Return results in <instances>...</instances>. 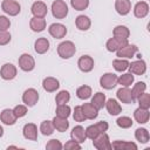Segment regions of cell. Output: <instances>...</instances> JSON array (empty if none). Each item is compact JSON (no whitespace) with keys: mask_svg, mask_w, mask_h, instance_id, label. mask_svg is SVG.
Wrapping results in <instances>:
<instances>
[{"mask_svg":"<svg viewBox=\"0 0 150 150\" xmlns=\"http://www.w3.org/2000/svg\"><path fill=\"white\" fill-rule=\"evenodd\" d=\"M69 100H70V94L68 90H61L59 94H56L55 97L56 104H66L69 102Z\"/></svg>","mask_w":150,"mask_h":150,"instance_id":"cell-40","label":"cell"},{"mask_svg":"<svg viewBox=\"0 0 150 150\" xmlns=\"http://www.w3.org/2000/svg\"><path fill=\"white\" fill-rule=\"evenodd\" d=\"M93 145L97 150H107V149L109 150V149H111V143H110L109 136L105 132H102L96 138H94L93 139Z\"/></svg>","mask_w":150,"mask_h":150,"instance_id":"cell-8","label":"cell"},{"mask_svg":"<svg viewBox=\"0 0 150 150\" xmlns=\"http://www.w3.org/2000/svg\"><path fill=\"white\" fill-rule=\"evenodd\" d=\"M73 118L76 121V122H83L86 118L84 114H83V110H82V107L81 105H77L74 108V112H73Z\"/></svg>","mask_w":150,"mask_h":150,"instance_id":"cell-44","label":"cell"},{"mask_svg":"<svg viewBox=\"0 0 150 150\" xmlns=\"http://www.w3.org/2000/svg\"><path fill=\"white\" fill-rule=\"evenodd\" d=\"M111 149H116V150H137L138 146L134 143V142H127V141H115L111 143Z\"/></svg>","mask_w":150,"mask_h":150,"instance_id":"cell-27","label":"cell"},{"mask_svg":"<svg viewBox=\"0 0 150 150\" xmlns=\"http://www.w3.org/2000/svg\"><path fill=\"white\" fill-rule=\"evenodd\" d=\"M127 43H129L127 39H118V38H115L114 36V38H110L107 41L105 47H107V49L109 52H117L118 49H121L122 47H124Z\"/></svg>","mask_w":150,"mask_h":150,"instance_id":"cell-13","label":"cell"},{"mask_svg":"<svg viewBox=\"0 0 150 150\" xmlns=\"http://www.w3.org/2000/svg\"><path fill=\"white\" fill-rule=\"evenodd\" d=\"M29 27L33 32H42L46 28V19L33 16L29 21Z\"/></svg>","mask_w":150,"mask_h":150,"instance_id":"cell-25","label":"cell"},{"mask_svg":"<svg viewBox=\"0 0 150 150\" xmlns=\"http://www.w3.org/2000/svg\"><path fill=\"white\" fill-rule=\"evenodd\" d=\"M16 73L18 69L13 63H5L0 69V76L6 81L13 80L16 76Z\"/></svg>","mask_w":150,"mask_h":150,"instance_id":"cell-10","label":"cell"},{"mask_svg":"<svg viewBox=\"0 0 150 150\" xmlns=\"http://www.w3.org/2000/svg\"><path fill=\"white\" fill-rule=\"evenodd\" d=\"M135 138L141 142V143H148L149 139H150V135H149V131L145 129V128H138L136 129L135 131Z\"/></svg>","mask_w":150,"mask_h":150,"instance_id":"cell-33","label":"cell"},{"mask_svg":"<svg viewBox=\"0 0 150 150\" xmlns=\"http://www.w3.org/2000/svg\"><path fill=\"white\" fill-rule=\"evenodd\" d=\"M116 96H117L118 101H121L122 103L130 104V103H134V101H135L132 97V94H131V89H129V87L120 88L116 93Z\"/></svg>","mask_w":150,"mask_h":150,"instance_id":"cell-14","label":"cell"},{"mask_svg":"<svg viewBox=\"0 0 150 150\" xmlns=\"http://www.w3.org/2000/svg\"><path fill=\"white\" fill-rule=\"evenodd\" d=\"M2 135H4V128L0 125V137H2Z\"/></svg>","mask_w":150,"mask_h":150,"instance_id":"cell-50","label":"cell"},{"mask_svg":"<svg viewBox=\"0 0 150 150\" xmlns=\"http://www.w3.org/2000/svg\"><path fill=\"white\" fill-rule=\"evenodd\" d=\"M128 69L130 70L131 74H135V75H143V74L146 71V63H145L143 60H137V61H134V62L129 63Z\"/></svg>","mask_w":150,"mask_h":150,"instance_id":"cell-17","label":"cell"},{"mask_svg":"<svg viewBox=\"0 0 150 150\" xmlns=\"http://www.w3.org/2000/svg\"><path fill=\"white\" fill-rule=\"evenodd\" d=\"M149 116H150L149 109H144V108H141V107H138V108L135 110V112H134V118H135V121L138 122L139 124L146 123V122L149 121Z\"/></svg>","mask_w":150,"mask_h":150,"instance_id":"cell-24","label":"cell"},{"mask_svg":"<svg viewBox=\"0 0 150 150\" xmlns=\"http://www.w3.org/2000/svg\"><path fill=\"white\" fill-rule=\"evenodd\" d=\"M71 139L79 142V143H83L87 139V135H86V129L82 125H76L73 128L71 132H70Z\"/></svg>","mask_w":150,"mask_h":150,"instance_id":"cell-22","label":"cell"},{"mask_svg":"<svg viewBox=\"0 0 150 150\" xmlns=\"http://www.w3.org/2000/svg\"><path fill=\"white\" fill-rule=\"evenodd\" d=\"M39 101V93L34 88H28L22 94V102L27 107H34Z\"/></svg>","mask_w":150,"mask_h":150,"instance_id":"cell-6","label":"cell"},{"mask_svg":"<svg viewBox=\"0 0 150 150\" xmlns=\"http://www.w3.org/2000/svg\"><path fill=\"white\" fill-rule=\"evenodd\" d=\"M112 34H114L115 38H118V39H127V40H128V38H129V35H130V30H129V28H128L127 26L120 25V26H116V27L114 28Z\"/></svg>","mask_w":150,"mask_h":150,"instance_id":"cell-31","label":"cell"},{"mask_svg":"<svg viewBox=\"0 0 150 150\" xmlns=\"http://www.w3.org/2000/svg\"><path fill=\"white\" fill-rule=\"evenodd\" d=\"M108 128H109V125H108V123L104 122V121H100V122H97V123H95V124H91V125H89V127L86 129L87 138L94 139V138H96L100 134L105 132V131L108 130Z\"/></svg>","mask_w":150,"mask_h":150,"instance_id":"cell-1","label":"cell"},{"mask_svg":"<svg viewBox=\"0 0 150 150\" xmlns=\"http://www.w3.org/2000/svg\"><path fill=\"white\" fill-rule=\"evenodd\" d=\"M49 34L55 39H62L67 34V27L62 23H52L48 28Z\"/></svg>","mask_w":150,"mask_h":150,"instance_id":"cell-12","label":"cell"},{"mask_svg":"<svg viewBox=\"0 0 150 150\" xmlns=\"http://www.w3.org/2000/svg\"><path fill=\"white\" fill-rule=\"evenodd\" d=\"M77 66H79V69L83 73H89L94 69V66H95V62H94V59L89 55H82L79 61H77Z\"/></svg>","mask_w":150,"mask_h":150,"instance_id":"cell-9","label":"cell"},{"mask_svg":"<svg viewBox=\"0 0 150 150\" xmlns=\"http://www.w3.org/2000/svg\"><path fill=\"white\" fill-rule=\"evenodd\" d=\"M137 100H138V104H139L141 108H144V109H149L150 108V95L146 91L141 94L137 97Z\"/></svg>","mask_w":150,"mask_h":150,"instance_id":"cell-41","label":"cell"},{"mask_svg":"<svg viewBox=\"0 0 150 150\" xmlns=\"http://www.w3.org/2000/svg\"><path fill=\"white\" fill-rule=\"evenodd\" d=\"M1 8L6 14H8L11 16L18 15L21 11L20 4L15 0H4L2 4H1Z\"/></svg>","mask_w":150,"mask_h":150,"instance_id":"cell-4","label":"cell"},{"mask_svg":"<svg viewBox=\"0 0 150 150\" xmlns=\"http://www.w3.org/2000/svg\"><path fill=\"white\" fill-rule=\"evenodd\" d=\"M112 67L115 68L116 71H124L129 67V61L125 59H116L112 61Z\"/></svg>","mask_w":150,"mask_h":150,"instance_id":"cell-38","label":"cell"},{"mask_svg":"<svg viewBox=\"0 0 150 150\" xmlns=\"http://www.w3.org/2000/svg\"><path fill=\"white\" fill-rule=\"evenodd\" d=\"M13 111H14V114H15V116L18 117V118H20V117H23V116H26V114H27V105L25 104H18V105H15L14 108H13Z\"/></svg>","mask_w":150,"mask_h":150,"instance_id":"cell-45","label":"cell"},{"mask_svg":"<svg viewBox=\"0 0 150 150\" xmlns=\"http://www.w3.org/2000/svg\"><path fill=\"white\" fill-rule=\"evenodd\" d=\"M52 13L56 19H64L68 15V6L63 0H55L52 4Z\"/></svg>","mask_w":150,"mask_h":150,"instance_id":"cell-3","label":"cell"},{"mask_svg":"<svg viewBox=\"0 0 150 150\" xmlns=\"http://www.w3.org/2000/svg\"><path fill=\"white\" fill-rule=\"evenodd\" d=\"M70 5L75 11H84L89 6V0H70Z\"/></svg>","mask_w":150,"mask_h":150,"instance_id":"cell-42","label":"cell"},{"mask_svg":"<svg viewBox=\"0 0 150 150\" xmlns=\"http://www.w3.org/2000/svg\"><path fill=\"white\" fill-rule=\"evenodd\" d=\"M30 12L36 18H45L48 12V8L43 1H35L30 7Z\"/></svg>","mask_w":150,"mask_h":150,"instance_id":"cell-15","label":"cell"},{"mask_svg":"<svg viewBox=\"0 0 150 150\" xmlns=\"http://www.w3.org/2000/svg\"><path fill=\"white\" fill-rule=\"evenodd\" d=\"M63 148H64V149H67V150H74V149H81V144H80L79 142H76V141H74V139H70V141H68V142H66V144L63 145Z\"/></svg>","mask_w":150,"mask_h":150,"instance_id":"cell-49","label":"cell"},{"mask_svg":"<svg viewBox=\"0 0 150 150\" xmlns=\"http://www.w3.org/2000/svg\"><path fill=\"white\" fill-rule=\"evenodd\" d=\"M34 49L38 54H45L49 49V41L47 38H39L35 40L34 43Z\"/></svg>","mask_w":150,"mask_h":150,"instance_id":"cell-28","label":"cell"},{"mask_svg":"<svg viewBox=\"0 0 150 150\" xmlns=\"http://www.w3.org/2000/svg\"><path fill=\"white\" fill-rule=\"evenodd\" d=\"M81 107H82L83 114H84V116H86L87 120H94V118L97 117V115H98V109L95 108L90 102H89V103H83Z\"/></svg>","mask_w":150,"mask_h":150,"instance_id":"cell-26","label":"cell"},{"mask_svg":"<svg viewBox=\"0 0 150 150\" xmlns=\"http://www.w3.org/2000/svg\"><path fill=\"white\" fill-rule=\"evenodd\" d=\"M104 107L107 108L108 112H109L110 115H112V116H116V115H118L120 112H122V107H121V104L118 103V101L115 100V98H109L108 101H105Z\"/></svg>","mask_w":150,"mask_h":150,"instance_id":"cell-21","label":"cell"},{"mask_svg":"<svg viewBox=\"0 0 150 150\" xmlns=\"http://www.w3.org/2000/svg\"><path fill=\"white\" fill-rule=\"evenodd\" d=\"M117 75L114 73H105L100 79V86L104 89H112L117 86Z\"/></svg>","mask_w":150,"mask_h":150,"instance_id":"cell-5","label":"cell"},{"mask_svg":"<svg viewBox=\"0 0 150 150\" xmlns=\"http://www.w3.org/2000/svg\"><path fill=\"white\" fill-rule=\"evenodd\" d=\"M54 130H55V128H54L52 121H48V120L47 121H42V123L40 125V131H41L42 135L49 136V135H52L54 132Z\"/></svg>","mask_w":150,"mask_h":150,"instance_id":"cell-36","label":"cell"},{"mask_svg":"<svg viewBox=\"0 0 150 150\" xmlns=\"http://www.w3.org/2000/svg\"><path fill=\"white\" fill-rule=\"evenodd\" d=\"M76 96L80 98V100H87L91 96V88L87 84H83L81 87L77 88L76 90Z\"/></svg>","mask_w":150,"mask_h":150,"instance_id":"cell-35","label":"cell"},{"mask_svg":"<svg viewBox=\"0 0 150 150\" xmlns=\"http://www.w3.org/2000/svg\"><path fill=\"white\" fill-rule=\"evenodd\" d=\"M105 95L103 94V93H101V91H98V93H96L94 96H93V98H91V104L95 107V108H97L98 110L100 109H102L103 107H104V104H105Z\"/></svg>","mask_w":150,"mask_h":150,"instance_id":"cell-32","label":"cell"},{"mask_svg":"<svg viewBox=\"0 0 150 150\" xmlns=\"http://www.w3.org/2000/svg\"><path fill=\"white\" fill-rule=\"evenodd\" d=\"M23 137L28 141H36L38 139V127L34 123H27L25 124L22 129Z\"/></svg>","mask_w":150,"mask_h":150,"instance_id":"cell-16","label":"cell"},{"mask_svg":"<svg viewBox=\"0 0 150 150\" xmlns=\"http://www.w3.org/2000/svg\"><path fill=\"white\" fill-rule=\"evenodd\" d=\"M19 67L23 71H32L35 68V60L30 54L23 53L19 57Z\"/></svg>","mask_w":150,"mask_h":150,"instance_id":"cell-7","label":"cell"},{"mask_svg":"<svg viewBox=\"0 0 150 150\" xmlns=\"http://www.w3.org/2000/svg\"><path fill=\"white\" fill-rule=\"evenodd\" d=\"M75 25L80 30H88L91 26V21L87 15H79L75 19Z\"/></svg>","mask_w":150,"mask_h":150,"instance_id":"cell-29","label":"cell"},{"mask_svg":"<svg viewBox=\"0 0 150 150\" xmlns=\"http://www.w3.org/2000/svg\"><path fill=\"white\" fill-rule=\"evenodd\" d=\"M52 122H53L54 128H55L57 131H60V132H63V131H66V130L69 128V122H68L67 118L55 116Z\"/></svg>","mask_w":150,"mask_h":150,"instance_id":"cell-30","label":"cell"},{"mask_svg":"<svg viewBox=\"0 0 150 150\" xmlns=\"http://www.w3.org/2000/svg\"><path fill=\"white\" fill-rule=\"evenodd\" d=\"M11 27V21L7 16L0 15V30H7Z\"/></svg>","mask_w":150,"mask_h":150,"instance_id":"cell-48","label":"cell"},{"mask_svg":"<svg viewBox=\"0 0 150 150\" xmlns=\"http://www.w3.org/2000/svg\"><path fill=\"white\" fill-rule=\"evenodd\" d=\"M145 90H146V84L144 82H137L136 84H134V87L131 89V94H132L134 100H137V97L141 94H143Z\"/></svg>","mask_w":150,"mask_h":150,"instance_id":"cell-39","label":"cell"},{"mask_svg":"<svg viewBox=\"0 0 150 150\" xmlns=\"http://www.w3.org/2000/svg\"><path fill=\"white\" fill-rule=\"evenodd\" d=\"M117 83H120L123 87H130L134 83V74L131 73H125L122 74L117 77Z\"/></svg>","mask_w":150,"mask_h":150,"instance_id":"cell-34","label":"cell"},{"mask_svg":"<svg viewBox=\"0 0 150 150\" xmlns=\"http://www.w3.org/2000/svg\"><path fill=\"white\" fill-rule=\"evenodd\" d=\"M137 50H138L137 46L127 43L124 47H122L121 49H118L116 53H117V56L120 59H131V57L135 56V54L137 53Z\"/></svg>","mask_w":150,"mask_h":150,"instance_id":"cell-11","label":"cell"},{"mask_svg":"<svg viewBox=\"0 0 150 150\" xmlns=\"http://www.w3.org/2000/svg\"><path fill=\"white\" fill-rule=\"evenodd\" d=\"M132 120L130 118V117H128V116H122V117H118L117 118V121H116V124L120 127V128H122V129H128V128H130L131 125H132Z\"/></svg>","mask_w":150,"mask_h":150,"instance_id":"cell-43","label":"cell"},{"mask_svg":"<svg viewBox=\"0 0 150 150\" xmlns=\"http://www.w3.org/2000/svg\"><path fill=\"white\" fill-rule=\"evenodd\" d=\"M115 9L120 15H127L131 11V1L130 0H116Z\"/></svg>","mask_w":150,"mask_h":150,"instance_id":"cell-20","label":"cell"},{"mask_svg":"<svg viewBox=\"0 0 150 150\" xmlns=\"http://www.w3.org/2000/svg\"><path fill=\"white\" fill-rule=\"evenodd\" d=\"M11 41V34L7 30H0V46H5Z\"/></svg>","mask_w":150,"mask_h":150,"instance_id":"cell-47","label":"cell"},{"mask_svg":"<svg viewBox=\"0 0 150 150\" xmlns=\"http://www.w3.org/2000/svg\"><path fill=\"white\" fill-rule=\"evenodd\" d=\"M42 87L43 89L47 91V93H53V91H56L60 87V82L55 77H45L43 81H42Z\"/></svg>","mask_w":150,"mask_h":150,"instance_id":"cell-18","label":"cell"},{"mask_svg":"<svg viewBox=\"0 0 150 150\" xmlns=\"http://www.w3.org/2000/svg\"><path fill=\"white\" fill-rule=\"evenodd\" d=\"M62 148H63V145L59 139H50L46 144V149L47 150H60Z\"/></svg>","mask_w":150,"mask_h":150,"instance_id":"cell-46","label":"cell"},{"mask_svg":"<svg viewBox=\"0 0 150 150\" xmlns=\"http://www.w3.org/2000/svg\"><path fill=\"white\" fill-rule=\"evenodd\" d=\"M55 112H56V116H59V117L68 118L70 112H71V109L67 104H57V107L55 109Z\"/></svg>","mask_w":150,"mask_h":150,"instance_id":"cell-37","label":"cell"},{"mask_svg":"<svg viewBox=\"0 0 150 150\" xmlns=\"http://www.w3.org/2000/svg\"><path fill=\"white\" fill-rule=\"evenodd\" d=\"M149 13V5L145 1H138L134 7V14L136 18H145Z\"/></svg>","mask_w":150,"mask_h":150,"instance_id":"cell-23","label":"cell"},{"mask_svg":"<svg viewBox=\"0 0 150 150\" xmlns=\"http://www.w3.org/2000/svg\"><path fill=\"white\" fill-rule=\"evenodd\" d=\"M0 120L6 125H13L16 122L18 117L15 116L13 109H4L0 114Z\"/></svg>","mask_w":150,"mask_h":150,"instance_id":"cell-19","label":"cell"},{"mask_svg":"<svg viewBox=\"0 0 150 150\" xmlns=\"http://www.w3.org/2000/svg\"><path fill=\"white\" fill-rule=\"evenodd\" d=\"M76 53V47L71 41H63L57 46V54L62 59H70Z\"/></svg>","mask_w":150,"mask_h":150,"instance_id":"cell-2","label":"cell"}]
</instances>
